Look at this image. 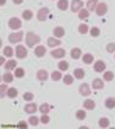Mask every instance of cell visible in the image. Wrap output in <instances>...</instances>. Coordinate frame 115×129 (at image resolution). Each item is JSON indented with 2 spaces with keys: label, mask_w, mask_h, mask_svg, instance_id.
Instances as JSON below:
<instances>
[{
  "label": "cell",
  "mask_w": 115,
  "mask_h": 129,
  "mask_svg": "<svg viewBox=\"0 0 115 129\" xmlns=\"http://www.w3.org/2000/svg\"><path fill=\"white\" fill-rule=\"evenodd\" d=\"M41 42V38L37 36L36 33H33V32H28L27 34H26V44H27V46L28 48H33L36 44H38Z\"/></svg>",
  "instance_id": "cell-1"
},
{
  "label": "cell",
  "mask_w": 115,
  "mask_h": 129,
  "mask_svg": "<svg viewBox=\"0 0 115 129\" xmlns=\"http://www.w3.org/2000/svg\"><path fill=\"white\" fill-rule=\"evenodd\" d=\"M15 52H16V56L18 58H26L27 55H28V51H27V49L23 45H17Z\"/></svg>",
  "instance_id": "cell-2"
},
{
  "label": "cell",
  "mask_w": 115,
  "mask_h": 129,
  "mask_svg": "<svg viewBox=\"0 0 115 129\" xmlns=\"http://www.w3.org/2000/svg\"><path fill=\"white\" fill-rule=\"evenodd\" d=\"M23 38V32H16V33H11L9 36V42L10 43H20Z\"/></svg>",
  "instance_id": "cell-3"
},
{
  "label": "cell",
  "mask_w": 115,
  "mask_h": 129,
  "mask_svg": "<svg viewBox=\"0 0 115 129\" xmlns=\"http://www.w3.org/2000/svg\"><path fill=\"white\" fill-rule=\"evenodd\" d=\"M48 15H49V9H48V7H42V9H39V11L37 12V18H38L39 21L43 22L48 18Z\"/></svg>",
  "instance_id": "cell-4"
},
{
  "label": "cell",
  "mask_w": 115,
  "mask_h": 129,
  "mask_svg": "<svg viewBox=\"0 0 115 129\" xmlns=\"http://www.w3.org/2000/svg\"><path fill=\"white\" fill-rule=\"evenodd\" d=\"M21 26H22V23H21V20H20V18H17V17L10 18V21H9V27L11 29L16 30V29L21 28Z\"/></svg>",
  "instance_id": "cell-5"
},
{
  "label": "cell",
  "mask_w": 115,
  "mask_h": 129,
  "mask_svg": "<svg viewBox=\"0 0 115 129\" xmlns=\"http://www.w3.org/2000/svg\"><path fill=\"white\" fill-rule=\"evenodd\" d=\"M79 91L80 94L82 95V96H89L91 95V89H89V85L87 84V83H83V84H81L79 88Z\"/></svg>",
  "instance_id": "cell-6"
},
{
  "label": "cell",
  "mask_w": 115,
  "mask_h": 129,
  "mask_svg": "<svg viewBox=\"0 0 115 129\" xmlns=\"http://www.w3.org/2000/svg\"><path fill=\"white\" fill-rule=\"evenodd\" d=\"M107 11H108V6H107V4H105V3H101V4H98V5H97L95 12H97L98 16H104V15L107 14Z\"/></svg>",
  "instance_id": "cell-7"
},
{
  "label": "cell",
  "mask_w": 115,
  "mask_h": 129,
  "mask_svg": "<svg viewBox=\"0 0 115 129\" xmlns=\"http://www.w3.org/2000/svg\"><path fill=\"white\" fill-rule=\"evenodd\" d=\"M83 7V3L82 0H72L71 3V11L72 12H77Z\"/></svg>",
  "instance_id": "cell-8"
},
{
  "label": "cell",
  "mask_w": 115,
  "mask_h": 129,
  "mask_svg": "<svg viewBox=\"0 0 115 129\" xmlns=\"http://www.w3.org/2000/svg\"><path fill=\"white\" fill-rule=\"evenodd\" d=\"M50 54L54 58H63V57H65V55H66V51H65L64 49H54Z\"/></svg>",
  "instance_id": "cell-9"
},
{
  "label": "cell",
  "mask_w": 115,
  "mask_h": 129,
  "mask_svg": "<svg viewBox=\"0 0 115 129\" xmlns=\"http://www.w3.org/2000/svg\"><path fill=\"white\" fill-rule=\"evenodd\" d=\"M45 52H47V49H45V46H43V45H38L36 49H34V55H36L37 57H43L44 55H45Z\"/></svg>",
  "instance_id": "cell-10"
},
{
  "label": "cell",
  "mask_w": 115,
  "mask_h": 129,
  "mask_svg": "<svg viewBox=\"0 0 115 129\" xmlns=\"http://www.w3.org/2000/svg\"><path fill=\"white\" fill-rule=\"evenodd\" d=\"M105 62L104 61H102V60H98L95 63H94V71L95 72H103L105 70Z\"/></svg>",
  "instance_id": "cell-11"
},
{
  "label": "cell",
  "mask_w": 115,
  "mask_h": 129,
  "mask_svg": "<svg viewBox=\"0 0 115 129\" xmlns=\"http://www.w3.org/2000/svg\"><path fill=\"white\" fill-rule=\"evenodd\" d=\"M48 72L45 71V70H39V71L37 72V78L38 80H41V82H45L47 79H48Z\"/></svg>",
  "instance_id": "cell-12"
},
{
  "label": "cell",
  "mask_w": 115,
  "mask_h": 129,
  "mask_svg": "<svg viewBox=\"0 0 115 129\" xmlns=\"http://www.w3.org/2000/svg\"><path fill=\"white\" fill-rule=\"evenodd\" d=\"M92 86H93V89L99 90V89H103V88H104V83H103V80H102L101 78H95V79H93V82H92Z\"/></svg>",
  "instance_id": "cell-13"
},
{
  "label": "cell",
  "mask_w": 115,
  "mask_h": 129,
  "mask_svg": "<svg viewBox=\"0 0 115 129\" xmlns=\"http://www.w3.org/2000/svg\"><path fill=\"white\" fill-rule=\"evenodd\" d=\"M38 106H37L36 104H28V105H26L25 106V112H27V113H34L38 111Z\"/></svg>",
  "instance_id": "cell-14"
},
{
  "label": "cell",
  "mask_w": 115,
  "mask_h": 129,
  "mask_svg": "<svg viewBox=\"0 0 115 129\" xmlns=\"http://www.w3.org/2000/svg\"><path fill=\"white\" fill-rule=\"evenodd\" d=\"M81 55H82V51H81V49H79V48H73L71 50V52H70V56H71V58H73V60L80 58Z\"/></svg>",
  "instance_id": "cell-15"
},
{
  "label": "cell",
  "mask_w": 115,
  "mask_h": 129,
  "mask_svg": "<svg viewBox=\"0 0 115 129\" xmlns=\"http://www.w3.org/2000/svg\"><path fill=\"white\" fill-rule=\"evenodd\" d=\"M16 64H17V62L15 60H9L6 63H5V70H7V71L16 70Z\"/></svg>",
  "instance_id": "cell-16"
},
{
  "label": "cell",
  "mask_w": 115,
  "mask_h": 129,
  "mask_svg": "<svg viewBox=\"0 0 115 129\" xmlns=\"http://www.w3.org/2000/svg\"><path fill=\"white\" fill-rule=\"evenodd\" d=\"M73 76H75V78L77 79H83V77L86 76V73H85V71L82 68H76L73 71Z\"/></svg>",
  "instance_id": "cell-17"
},
{
  "label": "cell",
  "mask_w": 115,
  "mask_h": 129,
  "mask_svg": "<svg viewBox=\"0 0 115 129\" xmlns=\"http://www.w3.org/2000/svg\"><path fill=\"white\" fill-rule=\"evenodd\" d=\"M53 33H54V36L58 37V38H61V37L65 36V29L63 27H55L54 30H53Z\"/></svg>",
  "instance_id": "cell-18"
},
{
  "label": "cell",
  "mask_w": 115,
  "mask_h": 129,
  "mask_svg": "<svg viewBox=\"0 0 115 129\" xmlns=\"http://www.w3.org/2000/svg\"><path fill=\"white\" fill-rule=\"evenodd\" d=\"M58 7H59V10H61V11L67 10L69 1H67V0H59V1H58Z\"/></svg>",
  "instance_id": "cell-19"
},
{
  "label": "cell",
  "mask_w": 115,
  "mask_h": 129,
  "mask_svg": "<svg viewBox=\"0 0 115 129\" xmlns=\"http://www.w3.org/2000/svg\"><path fill=\"white\" fill-rule=\"evenodd\" d=\"M83 107L87 108V110H93L95 107V102L93 100H91V99H88V100L83 101Z\"/></svg>",
  "instance_id": "cell-20"
},
{
  "label": "cell",
  "mask_w": 115,
  "mask_h": 129,
  "mask_svg": "<svg viewBox=\"0 0 115 129\" xmlns=\"http://www.w3.org/2000/svg\"><path fill=\"white\" fill-rule=\"evenodd\" d=\"M38 111H39V112H42L43 115H47V113L50 111V106H49V104H47V102H45V104H42V105L39 106V108H38Z\"/></svg>",
  "instance_id": "cell-21"
},
{
  "label": "cell",
  "mask_w": 115,
  "mask_h": 129,
  "mask_svg": "<svg viewBox=\"0 0 115 129\" xmlns=\"http://www.w3.org/2000/svg\"><path fill=\"white\" fill-rule=\"evenodd\" d=\"M47 43H48V46H50V48H54V46H59V45H61V42H60L59 39H54V38H49Z\"/></svg>",
  "instance_id": "cell-22"
},
{
  "label": "cell",
  "mask_w": 115,
  "mask_h": 129,
  "mask_svg": "<svg viewBox=\"0 0 115 129\" xmlns=\"http://www.w3.org/2000/svg\"><path fill=\"white\" fill-rule=\"evenodd\" d=\"M97 5H98V0H88L87 3V9L89 11H93L97 9Z\"/></svg>",
  "instance_id": "cell-23"
},
{
  "label": "cell",
  "mask_w": 115,
  "mask_h": 129,
  "mask_svg": "<svg viewBox=\"0 0 115 129\" xmlns=\"http://www.w3.org/2000/svg\"><path fill=\"white\" fill-rule=\"evenodd\" d=\"M82 60H83V62H85V63H87V64L92 63V62H93V55H92V54H89V52H87V54H85V55H83Z\"/></svg>",
  "instance_id": "cell-24"
},
{
  "label": "cell",
  "mask_w": 115,
  "mask_h": 129,
  "mask_svg": "<svg viewBox=\"0 0 115 129\" xmlns=\"http://www.w3.org/2000/svg\"><path fill=\"white\" fill-rule=\"evenodd\" d=\"M6 94L10 99H15V98L18 95V91H17V89H15V88H9V90H7Z\"/></svg>",
  "instance_id": "cell-25"
},
{
  "label": "cell",
  "mask_w": 115,
  "mask_h": 129,
  "mask_svg": "<svg viewBox=\"0 0 115 129\" xmlns=\"http://www.w3.org/2000/svg\"><path fill=\"white\" fill-rule=\"evenodd\" d=\"M105 106L110 110H113L115 107V98H108L105 100Z\"/></svg>",
  "instance_id": "cell-26"
},
{
  "label": "cell",
  "mask_w": 115,
  "mask_h": 129,
  "mask_svg": "<svg viewBox=\"0 0 115 129\" xmlns=\"http://www.w3.org/2000/svg\"><path fill=\"white\" fill-rule=\"evenodd\" d=\"M32 17H33V14H32V11H29V10H25V11L22 12V18H23L25 21H29Z\"/></svg>",
  "instance_id": "cell-27"
},
{
  "label": "cell",
  "mask_w": 115,
  "mask_h": 129,
  "mask_svg": "<svg viewBox=\"0 0 115 129\" xmlns=\"http://www.w3.org/2000/svg\"><path fill=\"white\" fill-rule=\"evenodd\" d=\"M3 80H4L5 83H11V82L14 80V76H12L10 72H6L5 74H3Z\"/></svg>",
  "instance_id": "cell-28"
},
{
  "label": "cell",
  "mask_w": 115,
  "mask_h": 129,
  "mask_svg": "<svg viewBox=\"0 0 115 129\" xmlns=\"http://www.w3.org/2000/svg\"><path fill=\"white\" fill-rule=\"evenodd\" d=\"M88 9H81L80 10V14H79V17L81 18V20H86V18H88V16H89V14H88Z\"/></svg>",
  "instance_id": "cell-29"
},
{
  "label": "cell",
  "mask_w": 115,
  "mask_h": 129,
  "mask_svg": "<svg viewBox=\"0 0 115 129\" xmlns=\"http://www.w3.org/2000/svg\"><path fill=\"white\" fill-rule=\"evenodd\" d=\"M3 52H4V55L7 56V57H12V55H14V50H12L11 46H5Z\"/></svg>",
  "instance_id": "cell-30"
},
{
  "label": "cell",
  "mask_w": 115,
  "mask_h": 129,
  "mask_svg": "<svg viewBox=\"0 0 115 129\" xmlns=\"http://www.w3.org/2000/svg\"><path fill=\"white\" fill-rule=\"evenodd\" d=\"M103 78H104V80L105 82H110V80H113L114 79V73L111 71H108L104 73V76H103Z\"/></svg>",
  "instance_id": "cell-31"
},
{
  "label": "cell",
  "mask_w": 115,
  "mask_h": 129,
  "mask_svg": "<svg viewBox=\"0 0 115 129\" xmlns=\"http://www.w3.org/2000/svg\"><path fill=\"white\" fill-rule=\"evenodd\" d=\"M58 67H59V70L60 71H67V68H69V63H67V61H60L59 64H58Z\"/></svg>",
  "instance_id": "cell-32"
},
{
  "label": "cell",
  "mask_w": 115,
  "mask_h": 129,
  "mask_svg": "<svg viewBox=\"0 0 115 129\" xmlns=\"http://www.w3.org/2000/svg\"><path fill=\"white\" fill-rule=\"evenodd\" d=\"M98 123H99V127H101V128H108L109 124H110L108 118H101Z\"/></svg>",
  "instance_id": "cell-33"
},
{
  "label": "cell",
  "mask_w": 115,
  "mask_h": 129,
  "mask_svg": "<svg viewBox=\"0 0 115 129\" xmlns=\"http://www.w3.org/2000/svg\"><path fill=\"white\" fill-rule=\"evenodd\" d=\"M15 77L16 78H22V77H25V70L23 68H16L15 70Z\"/></svg>",
  "instance_id": "cell-34"
},
{
  "label": "cell",
  "mask_w": 115,
  "mask_h": 129,
  "mask_svg": "<svg viewBox=\"0 0 115 129\" xmlns=\"http://www.w3.org/2000/svg\"><path fill=\"white\" fill-rule=\"evenodd\" d=\"M76 118L80 119V121H83V119L86 118V112L82 111V110H79V111L76 112Z\"/></svg>",
  "instance_id": "cell-35"
},
{
  "label": "cell",
  "mask_w": 115,
  "mask_h": 129,
  "mask_svg": "<svg viewBox=\"0 0 115 129\" xmlns=\"http://www.w3.org/2000/svg\"><path fill=\"white\" fill-rule=\"evenodd\" d=\"M79 32L81 34H85L88 32V26H87L86 23H82V24H80L79 26Z\"/></svg>",
  "instance_id": "cell-36"
},
{
  "label": "cell",
  "mask_w": 115,
  "mask_h": 129,
  "mask_svg": "<svg viewBox=\"0 0 115 129\" xmlns=\"http://www.w3.org/2000/svg\"><path fill=\"white\" fill-rule=\"evenodd\" d=\"M61 72H59V71H54L53 73H51V79L53 80H60L61 79Z\"/></svg>",
  "instance_id": "cell-37"
},
{
  "label": "cell",
  "mask_w": 115,
  "mask_h": 129,
  "mask_svg": "<svg viewBox=\"0 0 115 129\" xmlns=\"http://www.w3.org/2000/svg\"><path fill=\"white\" fill-rule=\"evenodd\" d=\"M72 82H73V78H72V76H70V74H66V76L64 77V83H65V84L70 85Z\"/></svg>",
  "instance_id": "cell-38"
},
{
  "label": "cell",
  "mask_w": 115,
  "mask_h": 129,
  "mask_svg": "<svg viewBox=\"0 0 115 129\" xmlns=\"http://www.w3.org/2000/svg\"><path fill=\"white\" fill-rule=\"evenodd\" d=\"M99 33H101V30H99L98 27H92V28H91V36L92 37H98Z\"/></svg>",
  "instance_id": "cell-39"
},
{
  "label": "cell",
  "mask_w": 115,
  "mask_h": 129,
  "mask_svg": "<svg viewBox=\"0 0 115 129\" xmlns=\"http://www.w3.org/2000/svg\"><path fill=\"white\" fill-rule=\"evenodd\" d=\"M38 121H39V119L37 118L36 116H34V117H33V116H32V117H29V119H28L29 124H31V125H34V127L38 125Z\"/></svg>",
  "instance_id": "cell-40"
},
{
  "label": "cell",
  "mask_w": 115,
  "mask_h": 129,
  "mask_svg": "<svg viewBox=\"0 0 115 129\" xmlns=\"http://www.w3.org/2000/svg\"><path fill=\"white\" fill-rule=\"evenodd\" d=\"M107 51L108 52H115V43H109L107 44Z\"/></svg>",
  "instance_id": "cell-41"
},
{
  "label": "cell",
  "mask_w": 115,
  "mask_h": 129,
  "mask_svg": "<svg viewBox=\"0 0 115 129\" xmlns=\"http://www.w3.org/2000/svg\"><path fill=\"white\" fill-rule=\"evenodd\" d=\"M0 90H1L0 96H1V98H4V96H5V93H7V90H9V88H7L5 84H1V85H0Z\"/></svg>",
  "instance_id": "cell-42"
},
{
  "label": "cell",
  "mask_w": 115,
  "mask_h": 129,
  "mask_svg": "<svg viewBox=\"0 0 115 129\" xmlns=\"http://www.w3.org/2000/svg\"><path fill=\"white\" fill-rule=\"evenodd\" d=\"M23 99H25V101H32L33 100V94L32 93H25L23 94Z\"/></svg>",
  "instance_id": "cell-43"
},
{
  "label": "cell",
  "mask_w": 115,
  "mask_h": 129,
  "mask_svg": "<svg viewBox=\"0 0 115 129\" xmlns=\"http://www.w3.org/2000/svg\"><path fill=\"white\" fill-rule=\"evenodd\" d=\"M49 121H50V118L48 117L47 115H43L42 117H41V122L44 123V124H47V123H49Z\"/></svg>",
  "instance_id": "cell-44"
},
{
  "label": "cell",
  "mask_w": 115,
  "mask_h": 129,
  "mask_svg": "<svg viewBox=\"0 0 115 129\" xmlns=\"http://www.w3.org/2000/svg\"><path fill=\"white\" fill-rule=\"evenodd\" d=\"M17 127H18V128H27V123L23 122V121H21V122H18Z\"/></svg>",
  "instance_id": "cell-45"
},
{
  "label": "cell",
  "mask_w": 115,
  "mask_h": 129,
  "mask_svg": "<svg viewBox=\"0 0 115 129\" xmlns=\"http://www.w3.org/2000/svg\"><path fill=\"white\" fill-rule=\"evenodd\" d=\"M12 1H14V4H16V5H20V4H22L23 0H12Z\"/></svg>",
  "instance_id": "cell-46"
},
{
  "label": "cell",
  "mask_w": 115,
  "mask_h": 129,
  "mask_svg": "<svg viewBox=\"0 0 115 129\" xmlns=\"http://www.w3.org/2000/svg\"><path fill=\"white\" fill-rule=\"evenodd\" d=\"M5 3H6V0H1V4L0 5H5Z\"/></svg>",
  "instance_id": "cell-47"
},
{
  "label": "cell",
  "mask_w": 115,
  "mask_h": 129,
  "mask_svg": "<svg viewBox=\"0 0 115 129\" xmlns=\"http://www.w3.org/2000/svg\"><path fill=\"white\" fill-rule=\"evenodd\" d=\"M0 63H1V64L4 63V57H1V58H0Z\"/></svg>",
  "instance_id": "cell-48"
}]
</instances>
